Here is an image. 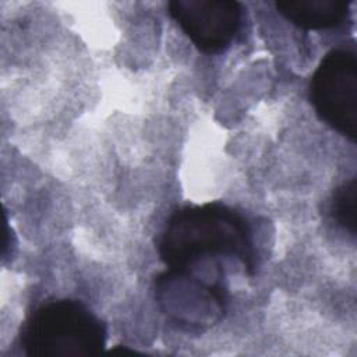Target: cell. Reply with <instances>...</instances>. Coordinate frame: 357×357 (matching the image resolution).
Masks as SVG:
<instances>
[{"label":"cell","mask_w":357,"mask_h":357,"mask_svg":"<svg viewBox=\"0 0 357 357\" xmlns=\"http://www.w3.org/2000/svg\"><path fill=\"white\" fill-rule=\"evenodd\" d=\"M167 271L190 272L199 261L226 257L237 259L248 275L255 271L252 230L247 219L220 202L185 205L167 219L158 243Z\"/></svg>","instance_id":"cell-1"},{"label":"cell","mask_w":357,"mask_h":357,"mask_svg":"<svg viewBox=\"0 0 357 357\" xmlns=\"http://www.w3.org/2000/svg\"><path fill=\"white\" fill-rule=\"evenodd\" d=\"M105 324L84 303L57 298L40 304L22 324L20 344L26 356H96L105 350Z\"/></svg>","instance_id":"cell-2"},{"label":"cell","mask_w":357,"mask_h":357,"mask_svg":"<svg viewBox=\"0 0 357 357\" xmlns=\"http://www.w3.org/2000/svg\"><path fill=\"white\" fill-rule=\"evenodd\" d=\"M308 99L321 121L350 142H356L357 54L354 49H332L322 57L311 75Z\"/></svg>","instance_id":"cell-3"},{"label":"cell","mask_w":357,"mask_h":357,"mask_svg":"<svg viewBox=\"0 0 357 357\" xmlns=\"http://www.w3.org/2000/svg\"><path fill=\"white\" fill-rule=\"evenodd\" d=\"M169 15L205 54L226 52L243 26V6L231 0H173Z\"/></svg>","instance_id":"cell-4"},{"label":"cell","mask_w":357,"mask_h":357,"mask_svg":"<svg viewBox=\"0 0 357 357\" xmlns=\"http://www.w3.org/2000/svg\"><path fill=\"white\" fill-rule=\"evenodd\" d=\"M156 294L165 311L178 322L204 325L225 311L226 296L218 280L202 282L190 272L166 271L156 280Z\"/></svg>","instance_id":"cell-5"},{"label":"cell","mask_w":357,"mask_h":357,"mask_svg":"<svg viewBox=\"0 0 357 357\" xmlns=\"http://www.w3.org/2000/svg\"><path fill=\"white\" fill-rule=\"evenodd\" d=\"M278 13L297 28L325 31L340 26L350 15L346 0H279Z\"/></svg>","instance_id":"cell-6"},{"label":"cell","mask_w":357,"mask_h":357,"mask_svg":"<svg viewBox=\"0 0 357 357\" xmlns=\"http://www.w3.org/2000/svg\"><path fill=\"white\" fill-rule=\"evenodd\" d=\"M356 178H350L333 191L329 205L332 219L353 237L356 236Z\"/></svg>","instance_id":"cell-7"}]
</instances>
